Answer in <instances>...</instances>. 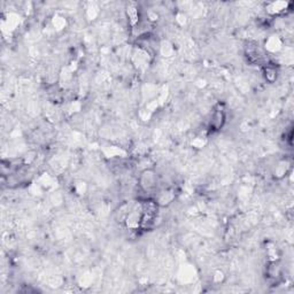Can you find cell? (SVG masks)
<instances>
[{"mask_svg": "<svg viewBox=\"0 0 294 294\" xmlns=\"http://www.w3.org/2000/svg\"><path fill=\"white\" fill-rule=\"evenodd\" d=\"M139 187L144 193L151 194L158 187V176L152 169H145L139 177Z\"/></svg>", "mask_w": 294, "mask_h": 294, "instance_id": "cell-1", "label": "cell"}, {"mask_svg": "<svg viewBox=\"0 0 294 294\" xmlns=\"http://www.w3.org/2000/svg\"><path fill=\"white\" fill-rule=\"evenodd\" d=\"M225 122H227V113L223 104H217L214 107V111L211 112L210 121H209V129L214 131H218L223 128Z\"/></svg>", "mask_w": 294, "mask_h": 294, "instance_id": "cell-2", "label": "cell"}, {"mask_svg": "<svg viewBox=\"0 0 294 294\" xmlns=\"http://www.w3.org/2000/svg\"><path fill=\"white\" fill-rule=\"evenodd\" d=\"M262 73L265 80L268 82V83H275L277 80V76H278V71H277V68L273 63L266 62L263 64L262 67Z\"/></svg>", "mask_w": 294, "mask_h": 294, "instance_id": "cell-3", "label": "cell"}, {"mask_svg": "<svg viewBox=\"0 0 294 294\" xmlns=\"http://www.w3.org/2000/svg\"><path fill=\"white\" fill-rule=\"evenodd\" d=\"M289 2H271V4L266 5V11L271 15H279L284 14L289 8Z\"/></svg>", "mask_w": 294, "mask_h": 294, "instance_id": "cell-4", "label": "cell"}]
</instances>
